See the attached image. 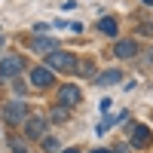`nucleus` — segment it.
Masks as SVG:
<instances>
[{"mask_svg":"<svg viewBox=\"0 0 153 153\" xmlns=\"http://www.w3.org/2000/svg\"><path fill=\"white\" fill-rule=\"evenodd\" d=\"M3 120L9 126H22L25 120H28V107H25V101H9V104H3Z\"/></svg>","mask_w":153,"mask_h":153,"instance_id":"obj_2","label":"nucleus"},{"mask_svg":"<svg viewBox=\"0 0 153 153\" xmlns=\"http://www.w3.org/2000/svg\"><path fill=\"white\" fill-rule=\"evenodd\" d=\"M31 83H34L37 89H49V86L55 83V71H49L46 65L34 68V71H31Z\"/></svg>","mask_w":153,"mask_h":153,"instance_id":"obj_4","label":"nucleus"},{"mask_svg":"<svg viewBox=\"0 0 153 153\" xmlns=\"http://www.w3.org/2000/svg\"><path fill=\"white\" fill-rule=\"evenodd\" d=\"M43 150L55 153V150H58V141H55V138H43Z\"/></svg>","mask_w":153,"mask_h":153,"instance_id":"obj_14","label":"nucleus"},{"mask_svg":"<svg viewBox=\"0 0 153 153\" xmlns=\"http://www.w3.org/2000/svg\"><path fill=\"white\" fill-rule=\"evenodd\" d=\"M113 52H117V58H135L138 55V43L135 40H120L113 46Z\"/></svg>","mask_w":153,"mask_h":153,"instance_id":"obj_7","label":"nucleus"},{"mask_svg":"<svg viewBox=\"0 0 153 153\" xmlns=\"http://www.w3.org/2000/svg\"><path fill=\"white\" fill-rule=\"evenodd\" d=\"M31 46L37 49V52H46V55H49V52H55V49H58V43L52 40V37H34V43H31Z\"/></svg>","mask_w":153,"mask_h":153,"instance_id":"obj_9","label":"nucleus"},{"mask_svg":"<svg viewBox=\"0 0 153 153\" xmlns=\"http://www.w3.org/2000/svg\"><path fill=\"white\" fill-rule=\"evenodd\" d=\"M25 68V58L19 55H6L3 61H0V80H12V76H19Z\"/></svg>","mask_w":153,"mask_h":153,"instance_id":"obj_3","label":"nucleus"},{"mask_svg":"<svg viewBox=\"0 0 153 153\" xmlns=\"http://www.w3.org/2000/svg\"><path fill=\"white\" fill-rule=\"evenodd\" d=\"M61 153H80V150H74V147H71V150H61Z\"/></svg>","mask_w":153,"mask_h":153,"instance_id":"obj_17","label":"nucleus"},{"mask_svg":"<svg viewBox=\"0 0 153 153\" xmlns=\"http://www.w3.org/2000/svg\"><path fill=\"white\" fill-rule=\"evenodd\" d=\"M98 31H101V34H110V37H113V34L120 31V28H117V19H110V16H104V19L98 22Z\"/></svg>","mask_w":153,"mask_h":153,"instance_id":"obj_11","label":"nucleus"},{"mask_svg":"<svg viewBox=\"0 0 153 153\" xmlns=\"http://www.w3.org/2000/svg\"><path fill=\"white\" fill-rule=\"evenodd\" d=\"M80 98H83V95H80V89H76V86H71V83L58 89V101H61V107H71V104H80Z\"/></svg>","mask_w":153,"mask_h":153,"instance_id":"obj_6","label":"nucleus"},{"mask_svg":"<svg viewBox=\"0 0 153 153\" xmlns=\"http://www.w3.org/2000/svg\"><path fill=\"white\" fill-rule=\"evenodd\" d=\"M144 3H153V0H144Z\"/></svg>","mask_w":153,"mask_h":153,"instance_id":"obj_19","label":"nucleus"},{"mask_svg":"<svg viewBox=\"0 0 153 153\" xmlns=\"http://www.w3.org/2000/svg\"><path fill=\"white\" fill-rule=\"evenodd\" d=\"M92 153H110V150H92Z\"/></svg>","mask_w":153,"mask_h":153,"instance_id":"obj_18","label":"nucleus"},{"mask_svg":"<svg viewBox=\"0 0 153 153\" xmlns=\"http://www.w3.org/2000/svg\"><path fill=\"white\" fill-rule=\"evenodd\" d=\"M132 132H135V135H132V147H147V144L153 141V135H150L147 126H135Z\"/></svg>","mask_w":153,"mask_h":153,"instance_id":"obj_8","label":"nucleus"},{"mask_svg":"<svg viewBox=\"0 0 153 153\" xmlns=\"http://www.w3.org/2000/svg\"><path fill=\"white\" fill-rule=\"evenodd\" d=\"M46 68H49V71H76V55L55 49V52L46 55Z\"/></svg>","mask_w":153,"mask_h":153,"instance_id":"obj_1","label":"nucleus"},{"mask_svg":"<svg viewBox=\"0 0 153 153\" xmlns=\"http://www.w3.org/2000/svg\"><path fill=\"white\" fill-rule=\"evenodd\" d=\"M95 83H98V86H113V83H120V71L110 68V71H104V74H98Z\"/></svg>","mask_w":153,"mask_h":153,"instance_id":"obj_10","label":"nucleus"},{"mask_svg":"<svg viewBox=\"0 0 153 153\" xmlns=\"http://www.w3.org/2000/svg\"><path fill=\"white\" fill-rule=\"evenodd\" d=\"M43 132H46V120L43 117H28L25 120V135H28L31 141H40Z\"/></svg>","mask_w":153,"mask_h":153,"instance_id":"obj_5","label":"nucleus"},{"mask_svg":"<svg viewBox=\"0 0 153 153\" xmlns=\"http://www.w3.org/2000/svg\"><path fill=\"white\" fill-rule=\"evenodd\" d=\"M52 120H55V123H65V120H68V110H65V107L58 104V107L52 110Z\"/></svg>","mask_w":153,"mask_h":153,"instance_id":"obj_13","label":"nucleus"},{"mask_svg":"<svg viewBox=\"0 0 153 153\" xmlns=\"http://www.w3.org/2000/svg\"><path fill=\"white\" fill-rule=\"evenodd\" d=\"M110 153H129V144H117V147H113Z\"/></svg>","mask_w":153,"mask_h":153,"instance_id":"obj_16","label":"nucleus"},{"mask_svg":"<svg viewBox=\"0 0 153 153\" xmlns=\"http://www.w3.org/2000/svg\"><path fill=\"white\" fill-rule=\"evenodd\" d=\"M76 74H83V76H89V74H95V68H92V61H80V65H76Z\"/></svg>","mask_w":153,"mask_h":153,"instance_id":"obj_12","label":"nucleus"},{"mask_svg":"<svg viewBox=\"0 0 153 153\" xmlns=\"http://www.w3.org/2000/svg\"><path fill=\"white\" fill-rule=\"evenodd\" d=\"M9 144H12V150H16V153H28V147H25V144L19 141V138H12V141H9Z\"/></svg>","mask_w":153,"mask_h":153,"instance_id":"obj_15","label":"nucleus"}]
</instances>
